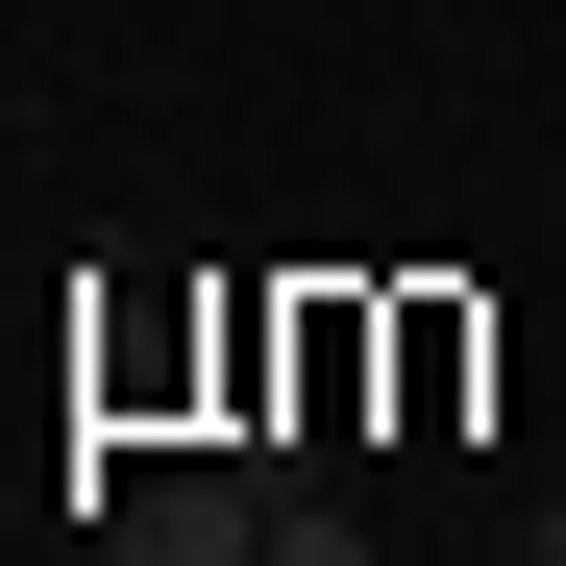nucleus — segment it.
I'll return each instance as SVG.
<instances>
[{"instance_id":"1","label":"nucleus","mask_w":566,"mask_h":566,"mask_svg":"<svg viewBox=\"0 0 566 566\" xmlns=\"http://www.w3.org/2000/svg\"><path fill=\"white\" fill-rule=\"evenodd\" d=\"M99 566H271V468H148L99 517Z\"/></svg>"},{"instance_id":"2","label":"nucleus","mask_w":566,"mask_h":566,"mask_svg":"<svg viewBox=\"0 0 566 566\" xmlns=\"http://www.w3.org/2000/svg\"><path fill=\"white\" fill-rule=\"evenodd\" d=\"M271 566H369V517H321V493H271Z\"/></svg>"},{"instance_id":"3","label":"nucleus","mask_w":566,"mask_h":566,"mask_svg":"<svg viewBox=\"0 0 566 566\" xmlns=\"http://www.w3.org/2000/svg\"><path fill=\"white\" fill-rule=\"evenodd\" d=\"M517 566H566V493H542V542H517Z\"/></svg>"}]
</instances>
